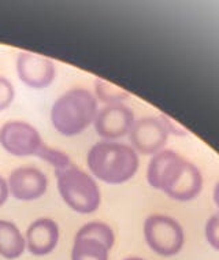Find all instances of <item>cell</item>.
I'll use <instances>...</instances> for the list:
<instances>
[{
  "label": "cell",
  "mask_w": 219,
  "mask_h": 260,
  "mask_svg": "<svg viewBox=\"0 0 219 260\" xmlns=\"http://www.w3.org/2000/svg\"><path fill=\"white\" fill-rule=\"evenodd\" d=\"M108 249L103 242L92 237H74L72 260H108Z\"/></svg>",
  "instance_id": "13"
},
{
  "label": "cell",
  "mask_w": 219,
  "mask_h": 260,
  "mask_svg": "<svg viewBox=\"0 0 219 260\" xmlns=\"http://www.w3.org/2000/svg\"><path fill=\"white\" fill-rule=\"evenodd\" d=\"M95 178L110 185L125 184L139 170V155L132 147L116 141H99L86 155Z\"/></svg>",
  "instance_id": "2"
},
{
  "label": "cell",
  "mask_w": 219,
  "mask_h": 260,
  "mask_svg": "<svg viewBox=\"0 0 219 260\" xmlns=\"http://www.w3.org/2000/svg\"><path fill=\"white\" fill-rule=\"evenodd\" d=\"M59 226L51 218L32 222L25 233L27 251L35 256H45L54 251L59 241Z\"/></svg>",
  "instance_id": "11"
},
{
  "label": "cell",
  "mask_w": 219,
  "mask_h": 260,
  "mask_svg": "<svg viewBox=\"0 0 219 260\" xmlns=\"http://www.w3.org/2000/svg\"><path fill=\"white\" fill-rule=\"evenodd\" d=\"M9 196H10V190H9V185H7V181L0 175V207L7 202Z\"/></svg>",
  "instance_id": "19"
},
{
  "label": "cell",
  "mask_w": 219,
  "mask_h": 260,
  "mask_svg": "<svg viewBox=\"0 0 219 260\" xmlns=\"http://www.w3.org/2000/svg\"><path fill=\"white\" fill-rule=\"evenodd\" d=\"M77 237H92L96 238L99 241H102L108 248L111 249L115 244V234L112 232V229L104 222H99V220H93L89 223L84 224L76 234Z\"/></svg>",
  "instance_id": "15"
},
{
  "label": "cell",
  "mask_w": 219,
  "mask_h": 260,
  "mask_svg": "<svg viewBox=\"0 0 219 260\" xmlns=\"http://www.w3.org/2000/svg\"><path fill=\"white\" fill-rule=\"evenodd\" d=\"M95 98L106 106H110V104L123 103L129 98V92L108 81L98 78L95 81Z\"/></svg>",
  "instance_id": "14"
},
{
  "label": "cell",
  "mask_w": 219,
  "mask_h": 260,
  "mask_svg": "<svg viewBox=\"0 0 219 260\" xmlns=\"http://www.w3.org/2000/svg\"><path fill=\"white\" fill-rule=\"evenodd\" d=\"M169 133L158 118L145 117L134 121L129 132L132 148L141 155H157L167 143Z\"/></svg>",
  "instance_id": "8"
},
{
  "label": "cell",
  "mask_w": 219,
  "mask_h": 260,
  "mask_svg": "<svg viewBox=\"0 0 219 260\" xmlns=\"http://www.w3.org/2000/svg\"><path fill=\"white\" fill-rule=\"evenodd\" d=\"M214 203H215V206H216V208H218V216H219V181L216 182L214 189Z\"/></svg>",
  "instance_id": "20"
},
{
  "label": "cell",
  "mask_w": 219,
  "mask_h": 260,
  "mask_svg": "<svg viewBox=\"0 0 219 260\" xmlns=\"http://www.w3.org/2000/svg\"><path fill=\"white\" fill-rule=\"evenodd\" d=\"M95 94L84 88H76L59 96L51 108V122L65 137H74L85 132L98 115Z\"/></svg>",
  "instance_id": "3"
},
{
  "label": "cell",
  "mask_w": 219,
  "mask_h": 260,
  "mask_svg": "<svg viewBox=\"0 0 219 260\" xmlns=\"http://www.w3.org/2000/svg\"><path fill=\"white\" fill-rule=\"evenodd\" d=\"M56 185L63 202L78 214H90L100 206V189L92 175L73 163L55 169Z\"/></svg>",
  "instance_id": "4"
},
{
  "label": "cell",
  "mask_w": 219,
  "mask_h": 260,
  "mask_svg": "<svg viewBox=\"0 0 219 260\" xmlns=\"http://www.w3.org/2000/svg\"><path fill=\"white\" fill-rule=\"evenodd\" d=\"M159 119L162 121V123L165 125L166 130H167V133L169 135H175V136H186L188 135V130L183 129L182 126L179 125L178 122H175L173 118H170L167 114H163L162 112L161 115H159Z\"/></svg>",
  "instance_id": "18"
},
{
  "label": "cell",
  "mask_w": 219,
  "mask_h": 260,
  "mask_svg": "<svg viewBox=\"0 0 219 260\" xmlns=\"http://www.w3.org/2000/svg\"><path fill=\"white\" fill-rule=\"evenodd\" d=\"M10 194L21 202L40 199L48 188V180L40 169L23 166L14 169L7 181Z\"/></svg>",
  "instance_id": "10"
},
{
  "label": "cell",
  "mask_w": 219,
  "mask_h": 260,
  "mask_svg": "<svg viewBox=\"0 0 219 260\" xmlns=\"http://www.w3.org/2000/svg\"><path fill=\"white\" fill-rule=\"evenodd\" d=\"M0 145L14 156H39L44 148L41 135L30 123L10 121L0 127Z\"/></svg>",
  "instance_id": "6"
},
{
  "label": "cell",
  "mask_w": 219,
  "mask_h": 260,
  "mask_svg": "<svg viewBox=\"0 0 219 260\" xmlns=\"http://www.w3.org/2000/svg\"><path fill=\"white\" fill-rule=\"evenodd\" d=\"M144 237L148 247L165 257L177 255L183 247L182 226L169 215L152 214L144 222Z\"/></svg>",
  "instance_id": "5"
},
{
  "label": "cell",
  "mask_w": 219,
  "mask_h": 260,
  "mask_svg": "<svg viewBox=\"0 0 219 260\" xmlns=\"http://www.w3.org/2000/svg\"><path fill=\"white\" fill-rule=\"evenodd\" d=\"M147 181L152 188L165 192L177 202L192 200L203 188L200 170L171 149L153 155L148 165Z\"/></svg>",
  "instance_id": "1"
},
{
  "label": "cell",
  "mask_w": 219,
  "mask_h": 260,
  "mask_svg": "<svg viewBox=\"0 0 219 260\" xmlns=\"http://www.w3.org/2000/svg\"><path fill=\"white\" fill-rule=\"evenodd\" d=\"M206 238L211 247L219 251V216L212 215L206 223Z\"/></svg>",
  "instance_id": "17"
},
{
  "label": "cell",
  "mask_w": 219,
  "mask_h": 260,
  "mask_svg": "<svg viewBox=\"0 0 219 260\" xmlns=\"http://www.w3.org/2000/svg\"><path fill=\"white\" fill-rule=\"evenodd\" d=\"M25 249V236H22L17 224L0 219V256L9 260L18 259Z\"/></svg>",
  "instance_id": "12"
},
{
  "label": "cell",
  "mask_w": 219,
  "mask_h": 260,
  "mask_svg": "<svg viewBox=\"0 0 219 260\" xmlns=\"http://www.w3.org/2000/svg\"><path fill=\"white\" fill-rule=\"evenodd\" d=\"M93 123L103 141H115L129 135L134 123V112L123 103L104 106L98 111Z\"/></svg>",
  "instance_id": "7"
},
{
  "label": "cell",
  "mask_w": 219,
  "mask_h": 260,
  "mask_svg": "<svg viewBox=\"0 0 219 260\" xmlns=\"http://www.w3.org/2000/svg\"><path fill=\"white\" fill-rule=\"evenodd\" d=\"M15 68L19 80L33 89L47 88L54 82L56 76L55 63L51 59L29 52L18 54Z\"/></svg>",
  "instance_id": "9"
},
{
  "label": "cell",
  "mask_w": 219,
  "mask_h": 260,
  "mask_svg": "<svg viewBox=\"0 0 219 260\" xmlns=\"http://www.w3.org/2000/svg\"><path fill=\"white\" fill-rule=\"evenodd\" d=\"M15 98V89L11 81L0 77V111H3L6 108H9Z\"/></svg>",
  "instance_id": "16"
},
{
  "label": "cell",
  "mask_w": 219,
  "mask_h": 260,
  "mask_svg": "<svg viewBox=\"0 0 219 260\" xmlns=\"http://www.w3.org/2000/svg\"><path fill=\"white\" fill-rule=\"evenodd\" d=\"M123 260H144L143 257H137V256H130V257H126Z\"/></svg>",
  "instance_id": "21"
}]
</instances>
